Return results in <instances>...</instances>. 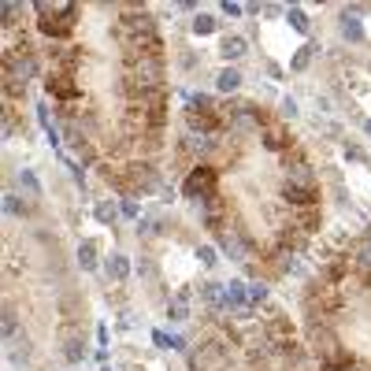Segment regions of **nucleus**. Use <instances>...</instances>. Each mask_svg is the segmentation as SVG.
Listing matches in <instances>:
<instances>
[{"label":"nucleus","mask_w":371,"mask_h":371,"mask_svg":"<svg viewBox=\"0 0 371 371\" xmlns=\"http://www.w3.org/2000/svg\"><path fill=\"white\" fill-rule=\"evenodd\" d=\"M34 11H38V30L56 45L74 34V15H78L74 4H34Z\"/></svg>","instance_id":"1"},{"label":"nucleus","mask_w":371,"mask_h":371,"mask_svg":"<svg viewBox=\"0 0 371 371\" xmlns=\"http://www.w3.org/2000/svg\"><path fill=\"white\" fill-rule=\"evenodd\" d=\"M182 193H186V201H208V197H216L219 193V171L216 167H208V164H197L189 175H186V182H182Z\"/></svg>","instance_id":"2"},{"label":"nucleus","mask_w":371,"mask_h":371,"mask_svg":"<svg viewBox=\"0 0 371 371\" xmlns=\"http://www.w3.org/2000/svg\"><path fill=\"white\" fill-rule=\"evenodd\" d=\"M123 182H126V197H138V193H160V175L149 160H141V164H131L123 171Z\"/></svg>","instance_id":"3"},{"label":"nucleus","mask_w":371,"mask_h":371,"mask_svg":"<svg viewBox=\"0 0 371 371\" xmlns=\"http://www.w3.org/2000/svg\"><path fill=\"white\" fill-rule=\"evenodd\" d=\"M189 367L193 371H227V349L219 342H204L189 349Z\"/></svg>","instance_id":"4"},{"label":"nucleus","mask_w":371,"mask_h":371,"mask_svg":"<svg viewBox=\"0 0 371 371\" xmlns=\"http://www.w3.org/2000/svg\"><path fill=\"white\" fill-rule=\"evenodd\" d=\"M164 74H167L164 56H141V60H138V67H134V78H138V86H141L145 93L164 89Z\"/></svg>","instance_id":"5"},{"label":"nucleus","mask_w":371,"mask_h":371,"mask_svg":"<svg viewBox=\"0 0 371 371\" xmlns=\"http://www.w3.org/2000/svg\"><path fill=\"white\" fill-rule=\"evenodd\" d=\"M319 197H323V193H319V182H289L286 179V186H282V201L294 208H319Z\"/></svg>","instance_id":"6"},{"label":"nucleus","mask_w":371,"mask_h":371,"mask_svg":"<svg viewBox=\"0 0 371 371\" xmlns=\"http://www.w3.org/2000/svg\"><path fill=\"white\" fill-rule=\"evenodd\" d=\"M260 141H264L267 153H289V149H294V134H289L286 123H271V126H264V131H260Z\"/></svg>","instance_id":"7"},{"label":"nucleus","mask_w":371,"mask_h":371,"mask_svg":"<svg viewBox=\"0 0 371 371\" xmlns=\"http://www.w3.org/2000/svg\"><path fill=\"white\" fill-rule=\"evenodd\" d=\"M219 309H227V312H241V309H249V286L241 282V279H231L227 286H223Z\"/></svg>","instance_id":"8"},{"label":"nucleus","mask_w":371,"mask_h":371,"mask_svg":"<svg viewBox=\"0 0 371 371\" xmlns=\"http://www.w3.org/2000/svg\"><path fill=\"white\" fill-rule=\"evenodd\" d=\"M48 96H56V101H78V86H74V74H63L52 67V74H48V82H45Z\"/></svg>","instance_id":"9"},{"label":"nucleus","mask_w":371,"mask_h":371,"mask_svg":"<svg viewBox=\"0 0 371 371\" xmlns=\"http://www.w3.org/2000/svg\"><path fill=\"white\" fill-rule=\"evenodd\" d=\"M264 334L275 342V349H282V345L294 342V323H289V319H282V316H275V319H267V323H264Z\"/></svg>","instance_id":"10"},{"label":"nucleus","mask_w":371,"mask_h":371,"mask_svg":"<svg viewBox=\"0 0 371 371\" xmlns=\"http://www.w3.org/2000/svg\"><path fill=\"white\" fill-rule=\"evenodd\" d=\"M189 316H193V297H189V289H179V294L167 301V319L171 323H186Z\"/></svg>","instance_id":"11"},{"label":"nucleus","mask_w":371,"mask_h":371,"mask_svg":"<svg viewBox=\"0 0 371 371\" xmlns=\"http://www.w3.org/2000/svg\"><path fill=\"white\" fill-rule=\"evenodd\" d=\"M93 219L101 223V227H119V219H123V208H119V201H111V197L96 201V204H93Z\"/></svg>","instance_id":"12"},{"label":"nucleus","mask_w":371,"mask_h":371,"mask_svg":"<svg viewBox=\"0 0 371 371\" xmlns=\"http://www.w3.org/2000/svg\"><path fill=\"white\" fill-rule=\"evenodd\" d=\"M15 193H19L23 201H41V182H38V175L23 167L19 175H15Z\"/></svg>","instance_id":"13"},{"label":"nucleus","mask_w":371,"mask_h":371,"mask_svg":"<svg viewBox=\"0 0 371 371\" xmlns=\"http://www.w3.org/2000/svg\"><path fill=\"white\" fill-rule=\"evenodd\" d=\"M104 271H108V279L111 282H126L131 279V256L126 253H111V256H104Z\"/></svg>","instance_id":"14"},{"label":"nucleus","mask_w":371,"mask_h":371,"mask_svg":"<svg viewBox=\"0 0 371 371\" xmlns=\"http://www.w3.org/2000/svg\"><path fill=\"white\" fill-rule=\"evenodd\" d=\"M294 227H297L304 238H312L319 227H323V216H319V208H297V212H294Z\"/></svg>","instance_id":"15"},{"label":"nucleus","mask_w":371,"mask_h":371,"mask_svg":"<svg viewBox=\"0 0 371 371\" xmlns=\"http://www.w3.org/2000/svg\"><path fill=\"white\" fill-rule=\"evenodd\" d=\"M219 56L227 60V63H238L241 56H249V41L241 38V34H227L219 41Z\"/></svg>","instance_id":"16"},{"label":"nucleus","mask_w":371,"mask_h":371,"mask_svg":"<svg viewBox=\"0 0 371 371\" xmlns=\"http://www.w3.org/2000/svg\"><path fill=\"white\" fill-rule=\"evenodd\" d=\"M245 353H249V360H264V357H271V353H279V349H275V342H271V338L260 331V334H249Z\"/></svg>","instance_id":"17"},{"label":"nucleus","mask_w":371,"mask_h":371,"mask_svg":"<svg viewBox=\"0 0 371 371\" xmlns=\"http://www.w3.org/2000/svg\"><path fill=\"white\" fill-rule=\"evenodd\" d=\"M78 264H82V271L101 267V245H96V238H82V245H78Z\"/></svg>","instance_id":"18"},{"label":"nucleus","mask_w":371,"mask_h":371,"mask_svg":"<svg viewBox=\"0 0 371 371\" xmlns=\"http://www.w3.org/2000/svg\"><path fill=\"white\" fill-rule=\"evenodd\" d=\"M316 52H319V45H316V41H304L297 52H294V60H289V71H294V74H304V71L312 67Z\"/></svg>","instance_id":"19"},{"label":"nucleus","mask_w":371,"mask_h":371,"mask_svg":"<svg viewBox=\"0 0 371 371\" xmlns=\"http://www.w3.org/2000/svg\"><path fill=\"white\" fill-rule=\"evenodd\" d=\"M63 357H67L71 364H82V357H86V338L74 334V331H63Z\"/></svg>","instance_id":"20"},{"label":"nucleus","mask_w":371,"mask_h":371,"mask_svg":"<svg viewBox=\"0 0 371 371\" xmlns=\"http://www.w3.org/2000/svg\"><path fill=\"white\" fill-rule=\"evenodd\" d=\"M349 267H353L349 256H331V260L323 264V275H319V279H323V282H342L349 275Z\"/></svg>","instance_id":"21"},{"label":"nucleus","mask_w":371,"mask_h":371,"mask_svg":"<svg viewBox=\"0 0 371 371\" xmlns=\"http://www.w3.org/2000/svg\"><path fill=\"white\" fill-rule=\"evenodd\" d=\"M338 34H342L345 41H364V23L357 19V15H349V11H342V23H338Z\"/></svg>","instance_id":"22"},{"label":"nucleus","mask_w":371,"mask_h":371,"mask_svg":"<svg viewBox=\"0 0 371 371\" xmlns=\"http://www.w3.org/2000/svg\"><path fill=\"white\" fill-rule=\"evenodd\" d=\"M241 82H245V78H241L238 67H223V71L216 74V89H219V93H238Z\"/></svg>","instance_id":"23"},{"label":"nucleus","mask_w":371,"mask_h":371,"mask_svg":"<svg viewBox=\"0 0 371 371\" xmlns=\"http://www.w3.org/2000/svg\"><path fill=\"white\" fill-rule=\"evenodd\" d=\"M353 367V353L349 349H334L331 357L319 360V371H349Z\"/></svg>","instance_id":"24"},{"label":"nucleus","mask_w":371,"mask_h":371,"mask_svg":"<svg viewBox=\"0 0 371 371\" xmlns=\"http://www.w3.org/2000/svg\"><path fill=\"white\" fill-rule=\"evenodd\" d=\"M26 357H30V338H26V334H11V338H8V360L19 364V360H26Z\"/></svg>","instance_id":"25"},{"label":"nucleus","mask_w":371,"mask_h":371,"mask_svg":"<svg viewBox=\"0 0 371 371\" xmlns=\"http://www.w3.org/2000/svg\"><path fill=\"white\" fill-rule=\"evenodd\" d=\"M189 30L197 38H208V34H216V30H219V19H216V15H208V11H201V15H193Z\"/></svg>","instance_id":"26"},{"label":"nucleus","mask_w":371,"mask_h":371,"mask_svg":"<svg viewBox=\"0 0 371 371\" xmlns=\"http://www.w3.org/2000/svg\"><path fill=\"white\" fill-rule=\"evenodd\" d=\"M353 267L360 271V275H371V238H364L357 249H353Z\"/></svg>","instance_id":"27"},{"label":"nucleus","mask_w":371,"mask_h":371,"mask_svg":"<svg viewBox=\"0 0 371 371\" xmlns=\"http://www.w3.org/2000/svg\"><path fill=\"white\" fill-rule=\"evenodd\" d=\"M286 23H289V30H297V34H309L312 30V23H309V15H304V8H286Z\"/></svg>","instance_id":"28"},{"label":"nucleus","mask_w":371,"mask_h":371,"mask_svg":"<svg viewBox=\"0 0 371 371\" xmlns=\"http://www.w3.org/2000/svg\"><path fill=\"white\" fill-rule=\"evenodd\" d=\"M219 297H223V286L219 282H212V279L201 282V301H208L212 309H219Z\"/></svg>","instance_id":"29"},{"label":"nucleus","mask_w":371,"mask_h":371,"mask_svg":"<svg viewBox=\"0 0 371 371\" xmlns=\"http://www.w3.org/2000/svg\"><path fill=\"white\" fill-rule=\"evenodd\" d=\"M267 294H271V286H267L264 279L249 282V304H264V301H267Z\"/></svg>","instance_id":"30"},{"label":"nucleus","mask_w":371,"mask_h":371,"mask_svg":"<svg viewBox=\"0 0 371 371\" xmlns=\"http://www.w3.org/2000/svg\"><path fill=\"white\" fill-rule=\"evenodd\" d=\"M297 101H294V96H282V101H279V119H297Z\"/></svg>","instance_id":"31"},{"label":"nucleus","mask_w":371,"mask_h":371,"mask_svg":"<svg viewBox=\"0 0 371 371\" xmlns=\"http://www.w3.org/2000/svg\"><path fill=\"white\" fill-rule=\"evenodd\" d=\"M197 260H201L204 267H216V264H219V253H216L212 245H197Z\"/></svg>","instance_id":"32"},{"label":"nucleus","mask_w":371,"mask_h":371,"mask_svg":"<svg viewBox=\"0 0 371 371\" xmlns=\"http://www.w3.org/2000/svg\"><path fill=\"white\" fill-rule=\"evenodd\" d=\"M160 231H164V223H160V219H138V234L153 238V234H160Z\"/></svg>","instance_id":"33"},{"label":"nucleus","mask_w":371,"mask_h":371,"mask_svg":"<svg viewBox=\"0 0 371 371\" xmlns=\"http://www.w3.org/2000/svg\"><path fill=\"white\" fill-rule=\"evenodd\" d=\"M119 208H123V219H141L138 201H134V197H119Z\"/></svg>","instance_id":"34"},{"label":"nucleus","mask_w":371,"mask_h":371,"mask_svg":"<svg viewBox=\"0 0 371 371\" xmlns=\"http://www.w3.org/2000/svg\"><path fill=\"white\" fill-rule=\"evenodd\" d=\"M15 319H19V316H15V309H11V304H8V309H4V338L19 334V323H15Z\"/></svg>","instance_id":"35"},{"label":"nucleus","mask_w":371,"mask_h":371,"mask_svg":"<svg viewBox=\"0 0 371 371\" xmlns=\"http://www.w3.org/2000/svg\"><path fill=\"white\" fill-rule=\"evenodd\" d=\"M0 11H4V26L11 30V26H15V19H19V4H11V0H8V4L0 8Z\"/></svg>","instance_id":"36"},{"label":"nucleus","mask_w":371,"mask_h":371,"mask_svg":"<svg viewBox=\"0 0 371 371\" xmlns=\"http://www.w3.org/2000/svg\"><path fill=\"white\" fill-rule=\"evenodd\" d=\"M219 11H223V15H231V19H241V15H245V8H241V4H231V0H223Z\"/></svg>","instance_id":"37"},{"label":"nucleus","mask_w":371,"mask_h":371,"mask_svg":"<svg viewBox=\"0 0 371 371\" xmlns=\"http://www.w3.org/2000/svg\"><path fill=\"white\" fill-rule=\"evenodd\" d=\"M345 160H367V156H364L360 145H349V141H345Z\"/></svg>","instance_id":"38"},{"label":"nucleus","mask_w":371,"mask_h":371,"mask_svg":"<svg viewBox=\"0 0 371 371\" xmlns=\"http://www.w3.org/2000/svg\"><path fill=\"white\" fill-rule=\"evenodd\" d=\"M153 342H156L160 349H171V334H164V331H156V334H153Z\"/></svg>","instance_id":"39"},{"label":"nucleus","mask_w":371,"mask_h":371,"mask_svg":"<svg viewBox=\"0 0 371 371\" xmlns=\"http://www.w3.org/2000/svg\"><path fill=\"white\" fill-rule=\"evenodd\" d=\"M171 349H175V353H189V349H186V338H182V334H171Z\"/></svg>","instance_id":"40"},{"label":"nucleus","mask_w":371,"mask_h":371,"mask_svg":"<svg viewBox=\"0 0 371 371\" xmlns=\"http://www.w3.org/2000/svg\"><path fill=\"white\" fill-rule=\"evenodd\" d=\"M96 342H101V349L108 345V327H104V323H101V327H96Z\"/></svg>","instance_id":"41"},{"label":"nucleus","mask_w":371,"mask_h":371,"mask_svg":"<svg viewBox=\"0 0 371 371\" xmlns=\"http://www.w3.org/2000/svg\"><path fill=\"white\" fill-rule=\"evenodd\" d=\"M364 134L371 138V119H364Z\"/></svg>","instance_id":"42"},{"label":"nucleus","mask_w":371,"mask_h":371,"mask_svg":"<svg viewBox=\"0 0 371 371\" xmlns=\"http://www.w3.org/2000/svg\"><path fill=\"white\" fill-rule=\"evenodd\" d=\"M104 371H111V367H104Z\"/></svg>","instance_id":"43"}]
</instances>
